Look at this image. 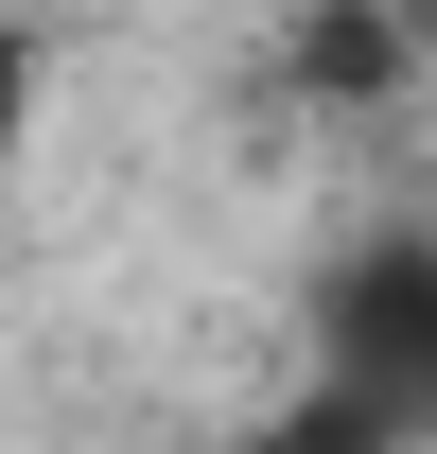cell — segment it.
<instances>
[{
    "instance_id": "obj_1",
    "label": "cell",
    "mask_w": 437,
    "mask_h": 454,
    "mask_svg": "<svg viewBox=\"0 0 437 454\" xmlns=\"http://www.w3.org/2000/svg\"><path fill=\"white\" fill-rule=\"evenodd\" d=\"M18 122H36V35L0 18V140H18Z\"/></svg>"
}]
</instances>
